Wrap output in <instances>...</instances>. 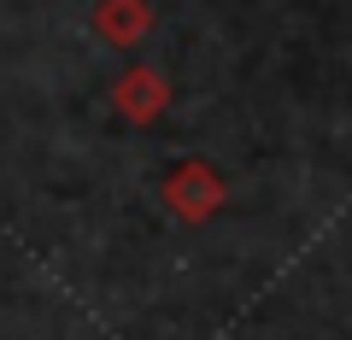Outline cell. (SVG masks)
Listing matches in <instances>:
<instances>
[{
    "label": "cell",
    "instance_id": "cell-1",
    "mask_svg": "<svg viewBox=\"0 0 352 340\" xmlns=\"http://www.w3.org/2000/svg\"><path fill=\"white\" fill-rule=\"evenodd\" d=\"M159 194H164V205H170L176 223H212L229 205V182L217 177L212 159H176Z\"/></svg>",
    "mask_w": 352,
    "mask_h": 340
},
{
    "label": "cell",
    "instance_id": "cell-2",
    "mask_svg": "<svg viewBox=\"0 0 352 340\" xmlns=\"http://www.w3.org/2000/svg\"><path fill=\"white\" fill-rule=\"evenodd\" d=\"M112 112L124 117V124H159L164 112H170V100H176V89H170V76L164 71H153V65H124V71L112 76Z\"/></svg>",
    "mask_w": 352,
    "mask_h": 340
},
{
    "label": "cell",
    "instance_id": "cell-3",
    "mask_svg": "<svg viewBox=\"0 0 352 340\" xmlns=\"http://www.w3.org/2000/svg\"><path fill=\"white\" fill-rule=\"evenodd\" d=\"M88 24H94V36L106 47H135L159 24V12H153V0H94V18Z\"/></svg>",
    "mask_w": 352,
    "mask_h": 340
}]
</instances>
